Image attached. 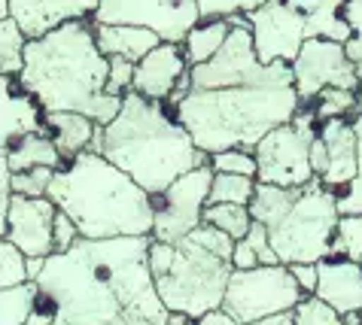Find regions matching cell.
Listing matches in <instances>:
<instances>
[{"instance_id": "obj_26", "label": "cell", "mask_w": 362, "mask_h": 325, "mask_svg": "<svg viewBox=\"0 0 362 325\" xmlns=\"http://www.w3.org/2000/svg\"><path fill=\"white\" fill-rule=\"evenodd\" d=\"M277 252L268 240V231L262 222H253L250 231L240 240H235V249H231V268L247 271L256 265H277Z\"/></svg>"}, {"instance_id": "obj_30", "label": "cell", "mask_w": 362, "mask_h": 325, "mask_svg": "<svg viewBox=\"0 0 362 325\" xmlns=\"http://www.w3.org/2000/svg\"><path fill=\"white\" fill-rule=\"evenodd\" d=\"M25 43H28V37L22 34V28L13 18H0V76L22 73Z\"/></svg>"}, {"instance_id": "obj_7", "label": "cell", "mask_w": 362, "mask_h": 325, "mask_svg": "<svg viewBox=\"0 0 362 325\" xmlns=\"http://www.w3.org/2000/svg\"><path fill=\"white\" fill-rule=\"evenodd\" d=\"M338 216L335 189L323 186L320 179L298 186L286 213L271 228H265L280 265H317L329 259Z\"/></svg>"}, {"instance_id": "obj_33", "label": "cell", "mask_w": 362, "mask_h": 325, "mask_svg": "<svg viewBox=\"0 0 362 325\" xmlns=\"http://www.w3.org/2000/svg\"><path fill=\"white\" fill-rule=\"evenodd\" d=\"M293 325H344V317L323 298L305 295L293 310Z\"/></svg>"}, {"instance_id": "obj_37", "label": "cell", "mask_w": 362, "mask_h": 325, "mask_svg": "<svg viewBox=\"0 0 362 325\" xmlns=\"http://www.w3.org/2000/svg\"><path fill=\"white\" fill-rule=\"evenodd\" d=\"M344 18H347L350 30H354V37L344 43V49L362 76V0H344Z\"/></svg>"}, {"instance_id": "obj_25", "label": "cell", "mask_w": 362, "mask_h": 325, "mask_svg": "<svg viewBox=\"0 0 362 325\" xmlns=\"http://www.w3.org/2000/svg\"><path fill=\"white\" fill-rule=\"evenodd\" d=\"M228 30H231L228 18H201V22L183 37V43H180L183 46V55L189 61V67L204 64L207 58H214L219 49H223Z\"/></svg>"}, {"instance_id": "obj_43", "label": "cell", "mask_w": 362, "mask_h": 325, "mask_svg": "<svg viewBox=\"0 0 362 325\" xmlns=\"http://www.w3.org/2000/svg\"><path fill=\"white\" fill-rule=\"evenodd\" d=\"M289 271H293L301 292H305V295H314L317 292V265H289Z\"/></svg>"}, {"instance_id": "obj_50", "label": "cell", "mask_w": 362, "mask_h": 325, "mask_svg": "<svg viewBox=\"0 0 362 325\" xmlns=\"http://www.w3.org/2000/svg\"><path fill=\"white\" fill-rule=\"evenodd\" d=\"M0 18H9V0H0Z\"/></svg>"}, {"instance_id": "obj_13", "label": "cell", "mask_w": 362, "mask_h": 325, "mask_svg": "<svg viewBox=\"0 0 362 325\" xmlns=\"http://www.w3.org/2000/svg\"><path fill=\"white\" fill-rule=\"evenodd\" d=\"M289 70H293V85L298 91V100L305 107L314 104V98L329 85L354 91L359 88V70L350 61L344 43H335V40L308 37Z\"/></svg>"}, {"instance_id": "obj_9", "label": "cell", "mask_w": 362, "mask_h": 325, "mask_svg": "<svg viewBox=\"0 0 362 325\" xmlns=\"http://www.w3.org/2000/svg\"><path fill=\"white\" fill-rule=\"evenodd\" d=\"M192 88H231V85H293V70L284 61L262 64L253 49L250 22L231 25L223 49L192 70Z\"/></svg>"}, {"instance_id": "obj_8", "label": "cell", "mask_w": 362, "mask_h": 325, "mask_svg": "<svg viewBox=\"0 0 362 325\" xmlns=\"http://www.w3.org/2000/svg\"><path fill=\"white\" fill-rule=\"evenodd\" d=\"M320 119L314 107H298V113L277 125L274 131L259 140L253 155H256V179L271 182V186H286L298 189L308 186L314 177V165H310V143L317 137Z\"/></svg>"}, {"instance_id": "obj_44", "label": "cell", "mask_w": 362, "mask_h": 325, "mask_svg": "<svg viewBox=\"0 0 362 325\" xmlns=\"http://www.w3.org/2000/svg\"><path fill=\"white\" fill-rule=\"evenodd\" d=\"M195 325H240V322H235L223 307H219V310H210L201 319H195Z\"/></svg>"}, {"instance_id": "obj_39", "label": "cell", "mask_w": 362, "mask_h": 325, "mask_svg": "<svg viewBox=\"0 0 362 325\" xmlns=\"http://www.w3.org/2000/svg\"><path fill=\"white\" fill-rule=\"evenodd\" d=\"M134 85V61L128 58H107V91L110 95H128Z\"/></svg>"}, {"instance_id": "obj_4", "label": "cell", "mask_w": 362, "mask_h": 325, "mask_svg": "<svg viewBox=\"0 0 362 325\" xmlns=\"http://www.w3.org/2000/svg\"><path fill=\"white\" fill-rule=\"evenodd\" d=\"M49 198L88 240L137 237L153 231V195L95 149L79 152L55 170Z\"/></svg>"}, {"instance_id": "obj_23", "label": "cell", "mask_w": 362, "mask_h": 325, "mask_svg": "<svg viewBox=\"0 0 362 325\" xmlns=\"http://www.w3.org/2000/svg\"><path fill=\"white\" fill-rule=\"evenodd\" d=\"M286 4L305 16L308 37H323L335 43H347L354 37L344 18V0H286Z\"/></svg>"}, {"instance_id": "obj_1", "label": "cell", "mask_w": 362, "mask_h": 325, "mask_svg": "<svg viewBox=\"0 0 362 325\" xmlns=\"http://www.w3.org/2000/svg\"><path fill=\"white\" fill-rule=\"evenodd\" d=\"M149 235L79 237L64 252H52L34 280L55 304L52 325H165L162 304L149 273Z\"/></svg>"}, {"instance_id": "obj_38", "label": "cell", "mask_w": 362, "mask_h": 325, "mask_svg": "<svg viewBox=\"0 0 362 325\" xmlns=\"http://www.w3.org/2000/svg\"><path fill=\"white\" fill-rule=\"evenodd\" d=\"M268 4V0H198L201 18H228L235 13H253L256 6Z\"/></svg>"}, {"instance_id": "obj_3", "label": "cell", "mask_w": 362, "mask_h": 325, "mask_svg": "<svg viewBox=\"0 0 362 325\" xmlns=\"http://www.w3.org/2000/svg\"><path fill=\"white\" fill-rule=\"evenodd\" d=\"M92 149L125 170L149 195L165 191L186 170L210 161L177 122L174 110L137 91H128L116 119L98 128Z\"/></svg>"}, {"instance_id": "obj_46", "label": "cell", "mask_w": 362, "mask_h": 325, "mask_svg": "<svg viewBox=\"0 0 362 325\" xmlns=\"http://www.w3.org/2000/svg\"><path fill=\"white\" fill-rule=\"evenodd\" d=\"M350 122H354V131H356V177L362 179V113H356Z\"/></svg>"}, {"instance_id": "obj_48", "label": "cell", "mask_w": 362, "mask_h": 325, "mask_svg": "<svg viewBox=\"0 0 362 325\" xmlns=\"http://www.w3.org/2000/svg\"><path fill=\"white\" fill-rule=\"evenodd\" d=\"M165 325H195V319H189L186 313H168Z\"/></svg>"}, {"instance_id": "obj_16", "label": "cell", "mask_w": 362, "mask_h": 325, "mask_svg": "<svg viewBox=\"0 0 362 325\" xmlns=\"http://www.w3.org/2000/svg\"><path fill=\"white\" fill-rule=\"evenodd\" d=\"M55 201L43 198H25L13 195L9 198V213H6V240L22 252L25 259H46L55 252L52 240V225H55Z\"/></svg>"}, {"instance_id": "obj_14", "label": "cell", "mask_w": 362, "mask_h": 325, "mask_svg": "<svg viewBox=\"0 0 362 325\" xmlns=\"http://www.w3.org/2000/svg\"><path fill=\"white\" fill-rule=\"evenodd\" d=\"M247 22L253 49L262 64H274V61L293 64V58L308 40L305 16L289 6L286 0H268V4L256 6L253 13H247Z\"/></svg>"}, {"instance_id": "obj_47", "label": "cell", "mask_w": 362, "mask_h": 325, "mask_svg": "<svg viewBox=\"0 0 362 325\" xmlns=\"http://www.w3.org/2000/svg\"><path fill=\"white\" fill-rule=\"evenodd\" d=\"M43 261L46 259H25V271H28V280H37L40 277V271H43Z\"/></svg>"}, {"instance_id": "obj_36", "label": "cell", "mask_w": 362, "mask_h": 325, "mask_svg": "<svg viewBox=\"0 0 362 325\" xmlns=\"http://www.w3.org/2000/svg\"><path fill=\"white\" fill-rule=\"evenodd\" d=\"M22 280H28L25 256L6 237H0V289L13 286V283H22Z\"/></svg>"}, {"instance_id": "obj_40", "label": "cell", "mask_w": 362, "mask_h": 325, "mask_svg": "<svg viewBox=\"0 0 362 325\" xmlns=\"http://www.w3.org/2000/svg\"><path fill=\"white\" fill-rule=\"evenodd\" d=\"M83 237L79 235V228H76V222L67 216L64 210H58L55 213V225H52V240H55V252H64V249H70L74 243Z\"/></svg>"}, {"instance_id": "obj_24", "label": "cell", "mask_w": 362, "mask_h": 325, "mask_svg": "<svg viewBox=\"0 0 362 325\" xmlns=\"http://www.w3.org/2000/svg\"><path fill=\"white\" fill-rule=\"evenodd\" d=\"M6 165L9 170H28V167H64V158L58 146L52 143V137H49L46 128L40 131H31V134L18 137L13 146L6 149Z\"/></svg>"}, {"instance_id": "obj_12", "label": "cell", "mask_w": 362, "mask_h": 325, "mask_svg": "<svg viewBox=\"0 0 362 325\" xmlns=\"http://www.w3.org/2000/svg\"><path fill=\"white\" fill-rule=\"evenodd\" d=\"M92 22L137 25L156 30L165 43H183V37L201 22L198 0H98Z\"/></svg>"}, {"instance_id": "obj_31", "label": "cell", "mask_w": 362, "mask_h": 325, "mask_svg": "<svg viewBox=\"0 0 362 325\" xmlns=\"http://www.w3.org/2000/svg\"><path fill=\"white\" fill-rule=\"evenodd\" d=\"M314 113L320 122L326 119H347V116H356V91L354 88H338V85H329L323 88L320 95L314 98Z\"/></svg>"}, {"instance_id": "obj_28", "label": "cell", "mask_w": 362, "mask_h": 325, "mask_svg": "<svg viewBox=\"0 0 362 325\" xmlns=\"http://www.w3.org/2000/svg\"><path fill=\"white\" fill-rule=\"evenodd\" d=\"M204 222L226 231L231 240H240L250 231V225H253V213H250L247 204H207Z\"/></svg>"}, {"instance_id": "obj_5", "label": "cell", "mask_w": 362, "mask_h": 325, "mask_svg": "<svg viewBox=\"0 0 362 325\" xmlns=\"http://www.w3.org/2000/svg\"><path fill=\"white\" fill-rule=\"evenodd\" d=\"M298 107L296 85H231L189 88L170 110L192 143L214 155L223 149H256L259 140L293 119Z\"/></svg>"}, {"instance_id": "obj_20", "label": "cell", "mask_w": 362, "mask_h": 325, "mask_svg": "<svg viewBox=\"0 0 362 325\" xmlns=\"http://www.w3.org/2000/svg\"><path fill=\"white\" fill-rule=\"evenodd\" d=\"M40 128H46L43 107L22 88L18 76H0V155H6L18 137Z\"/></svg>"}, {"instance_id": "obj_2", "label": "cell", "mask_w": 362, "mask_h": 325, "mask_svg": "<svg viewBox=\"0 0 362 325\" xmlns=\"http://www.w3.org/2000/svg\"><path fill=\"white\" fill-rule=\"evenodd\" d=\"M18 83L43 113L74 110L98 125L113 122L125 98L107 91V55L98 49L92 18H76L28 40Z\"/></svg>"}, {"instance_id": "obj_10", "label": "cell", "mask_w": 362, "mask_h": 325, "mask_svg": "<svg viewBox=\"0 0 362 325\" xmlns=\"http://www.w3.org/2000/svg\"><path fill=\"white\" fill-rule=\"evenodd\" d=\"M305 298V292L296 283L289 265H256L247 271L231 268L223 310L235 322H253L271 317V313H286L296 310V304Z\"/></svg>"}, {"instance_id": "obj_21", "label": "cell", "mask_w": 362, "mask_h": 325, "mask_svg": "<svg viewBox=\"0 0 362 325\" xmlns=\"http://www.w3.org/2000/svg\"><path fill=\"white\" fill-rule=\"evenodd\" d=\"M43 125L52 137V143L62 152L64 165L79 152L92 149L95 134H98V122L88 119L83 113H74V110H52V113H43Z\"/></svg>"}, {"instance_id": "obj_35", "label": "cell", "mask_w": 362, "mask_h": 325, "mask_svg": "<svg viewBox=\"0 0 362 325\" xmlns=\"http://www.w3.org/2000/svg\"><path fill=\"white\" fill-rule=\"evenodd\" d=\"M214 174H238V177H256V155L253 149H223L210 155Z\"/></svg>"}, {"instance_id": "obj_18", "label": "cell", "mask_w": 362, "mask_h": 325, "mask_svg": "<svg viewBox=\"0 0 362 325\" xmlns=\"http://www.w3.org/2000/svg\"><path fill=\"white\" fill-rule=\"evenodd\" d=\"M98 0H9V18L28 40L43 37L76 18H92Z\"/></svg>"}, {"instance_id": "obj_11", "label": "cell", "mask_w": 362, "mask_h": 325, "mask_svg": "<svg viewBox=\"0 0 362 325\" xmlns=\"http://www.w3.org/2000/svg\"><path fill=\"white\" fill-rule=\"evenodd\" d=\"M210 182H214V167L201 165L186 170L183 177H177L165 191L153 195V240L174 243L186 237L192 228L204 222V207L210 198Z\"/></svg>"}, {"instance_id": "obj_17", "label": "cell", "mask_w": 362, "mask_h": 325, "mask_svg": "<svg viewBox=\"0 0 362 325\" xmlns=\"http://www.w3.org/2000/svg\"><path fill=\"white\" fill-rule=\"evenodd\" d=\"M189 73V61L183 55L180 43H158L153 52H146L144 58L134 64V85L132 91L144 95L149 100H162L168 104L174 95L177 83Z\"/></svg>"}, {"instance_id": "obj_19", "label": "cell", "mask_w": 362, "mask_h": 325, "mask_svg": "<svg viewBox=\"0 0 362 325\" xmlns=\"http://www.w3.org/2000/svg\"><path fill=\"white\" fill-rule=\"evenodd\" d=\"M317 298L335 307L341 317L362 313V261L329 256L317 261Z\"/></svg>"}, {"instance_id": "obj_6", "label": "cell", "mask_w": 362, "mask_h": 325, "mask_svg": "<svg viewBox=\"0 0 362 325\" xmlns=\"http://www.w3.org/2000/svg\"><path fill=\"white\" fill-rule=\"evenodd\" d=\"M231 240L207 222L174 243L149 240V273L156 292L170 313L201 319L223 307V295L231 277Z\"/></svg>"}, {"instance_id": "obj_42", "label": "cell", "mask_w": 362, "mask_h": 325, "mask_svg": "<svg viewBox=\"0 0 362 325\" xmlns=\"http://www.w3.org/2000/svg\"><path fill=\"white\" fill-rule=\"evenodd\" d=\"M9 165L6 155H0V237H6V213H9V198H13V189H9Z\"/></svg>"}, {"instance_id": "obj_41", "label": "cell", "mask_w": 362, "mask_h": 325, "mask_svg": "<svg viewBox=\"0 0 362 325\" xmlns=\"http://www.w3.org/2000/svg\"><path fill=\"white\" fill-rule=\"evenodd\" d=\"M338 213L341 216H354L362 213V179L354 177L344 189H338Z\"/></svg>"}, {"instance_id": "obj_15", "label": "cell", "mask_w": 362, "mask_h": 325, "mask_svg": "<svg viewBox=\"0 0 362 325\" xmlns=\"http://www.w3.org/2000/svg\"><path fill=\"white\" fill-rule=\"evenodd\" d=\"M314 177L329 189H344L356 177V131L350 119L320 122L317 137L310 143Z\"/></svg>"}, {"instance_id": "obj_29", "label": "cell", "mask_w": 362, "mask_h": 325, "mask_svg": "<svg viewBox=\"0 0 362 325\" xmlns=\"http://www.w3.org/2000/svg\"><path fill=\"white\" fill-rule=\"evenodd\" d=\"M256 177H238V174H214L210 182L207 204H247L256 195Z\"/></svg>"}, {"instance_id": "obj_27", "label": "cell", "mask_w": 362, "mask_h": 325, "mask_svg": "<svg viewBox=\"0 0 362 325\" xmlns=\"http://www.w3.org/2000/svg\"><path fill=\"white\" fill-rule=\"evenodd\" d=\"M37 295H40V286L34 280H22L0 289V325H28Z\"/></svg>"}, {"instance_id": "obj_32", "label": "cell", "mask_w": 362, "mask_h": 325, "mask_svg": "<svg viewBox=\"0 0 362 325\" xmlns=\"http://www.w3.org/2000/svg\"><path fill=\"white\" fill-rule=\"evenodd\" d=\"M332 256L362 261V213L338 216V228H335V237H332Z\"/></svg>"}, {"instance_id": "obj_45", "label": "cell", "mask_w": 362, "mask_h": 325, "mask_svg": "<svg viewBox=\"0 0 362 325\" xmlns=\"http://www.w3.org/2000/svg\"><path fill=\"white\" fill-rule=\"evenodd\" d=\"M244 325H293V310H286V313H271V317L244 322Z\"/></svg>"}, {"instance_id": "obj_34", "label": "cell", "mask_w": 362, "mask_h": 325, "mask_svg": "<svg viewBox=\"0 0 362 325\" xmlns=\"http://www.w3.org/2000/svg\"><path fill=\"white\" fill-rule=\"evenodd\" d=\"M52 177H55V167H28V170H16V174H9V189H13V195L43 198V195H49Z\"/></svg>"}, {"instance_id": "obj_22", "label": "cell", "mask_w": 362, "mask_h": 325, "mask_svg": "<svg viewBox=\"0 0 362 325\" xmlns=\"http://www.w3.org/2000/svg\"><path fill=\"white\" fill-rule=\"evenodd\" d=\"M95 25V40H98V49L104 52L107 58H128V61H137L144 58L146 52L162 43V37L149 28H137V25Z\"/></svg>"}, {"instance_id": "obj_49", "label": "cell", "mask_w": 362, "mask_h": 325, "mask_svg": "<svg viewBox=\"0 0 362 325\" xmlns=\"http://www.w3.org/2000/svg\"><path fill=\"white\" fill-rule=\"evenodd\" d=\"M356 113H362V76H359V88H356Z\"/></svg>"}]
</instances>
